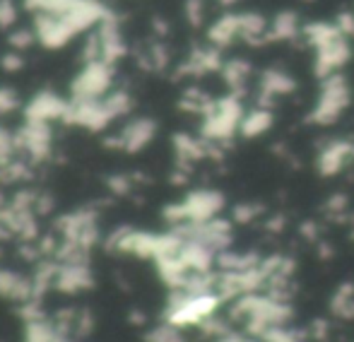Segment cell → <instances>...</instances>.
Returning a JSON list of instances; mask_svg holds the SVG:
<instances>
[{
  "instance_id": "1",
  "label": "cell",
  "mask_w": 354,
  "mask_h": 342,
  "mask_svg": "<svg viewBox=\"0 0 354 342\" xmlns=\"http://www.w3.org/2000/svg\"><path fill=\"white\" fill-rule=\"evenodd\" d=\"M145 340L147 342H183V335L176 325L167 323V325H162V328H154L152 333H147Z\"/></svg>"
}]
</instances>
